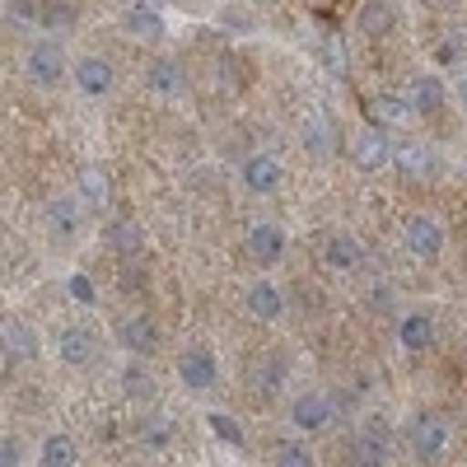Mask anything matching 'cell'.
<instances>
[{
  "mask_svg": "<svg viewBox=\"0 0 467 467\" xmlns=\"http://www.w3.org/2000/svg\"><path fill=\"white\" fill-rule=\"evenodd\" d=\"M398 346L407 350V356H420V350L435 346V318L425 314V308H411V314L398 323Z\"/></svg>",
  "mask_w": 467,
  "mask_h": 467,
  "instance_id": "16",
  "label": "cell"
},
{
  "mask_svg": "<svg viewBox=\"0 0 467 467\" xmlns=\"http://www.w3.org/2000/svg\"><path fill=\"white\" fill-rule=\"evenodd\" d=\"M122 28L131 37H145V43H160V37H164V15L154 10V5H131L127 19H122Z\"/></svg>",
  "mask_w": 467,
  "mask_h": 467,
  "instance_id": "20",
  "label": "cell"
},
{
  "mask_svg": "<svg viewBox=\"0 0 467 467\" xmlns=\"http://www.w3.org/2000/svg\"><path fill=\"white\" fill-rule=\"evenodd\" d=\"M108 248L112 253H136L140 248V229L136 224H108Z\"/></svg>",
  "mask_w": 467,
  "mask_h": 467,
  "instance_id": "30",
  "label": "cell"
},
{
  "mask_svg": "<svg viewBox=\"0 0 467 467\" xmlns=\"http://www.w3.org/2000/svg\"><path fill=\"white\" fill-rule=\"evenodd\" d=\"M122 383H127V393H131V398H150V393H154L145 369H127V374H122Z\"/></svg>",
  "mask_w": 467,
  "mask_h": 467,
  "instance_id": "32",
  "label": "cell"
},
{
  "mask_svg": "<svg viewBox=\"0 0 467 467\" xmlns=\"http://www.w3.org/2000/svg\"><path fill=\"white\" fill-rule=\"evenodd\" d=\"M304 145L314 150V154H327V127H323V117H314V122L304 127Z\"/></svg>",
  "mask_w": 467,
  "mask_h": 467,
  "instance_id": "31",
  "label": "cell"
},
{
  "mask_svg": "<svg viewBox=\"0 0 467 467\" xmlns=\"http://www.w3.org/2000/svg\"><path fill=\"white\" fill-rule=\"evenodd\" d=\"M350 160H356L360 173H379L383 164H393V145H388L383 131H360L356 145H350Z\"/></svg>",
  "mask_w": 467,
  "mask_h": 467,
  "instance_id": "15",
  "label": "cell"
},
{
  "mask_svg": "<svg viewBox=\"0 0 467 467\" xmlns=\"http://www.w3.org/2000/svg\"><path fill=\"white\" fill-rule=\"evenodd\" d=\"M43 24H70V5H47Z\"/></svg>",
  "mask_w": 467,
  "mask_h": 467,
  "instance_id": "34",
  "label": "cell"
},
{
  "mask_svg": "<svg viewBox=\"0 0 467 467\" xmlns=\"http://www.w3.org/2000/svg\"><path fill=\"white\" fill-rule=\"evenodd\" d=\"M332 420H337V402L327 393H318V388H308V393H299L290 402V425H295V435H304V440L332 431Z\"/></svg>",
  "mask_w": 467,
  "mask_h": 467,
  "instance_id": "1",
  "label": "cell"
},
{
  "mask_svg": "<svg viewBox=\"0 0 467 467\" xmlns=\"http://www.w3.org/2000/svg\"><path fill=\"white\" fill-rule=\"evenodd\" d=\"M244 308H248V318H257V323H281V314H285V295H281V285L276 281H253L248 290H244Z\"/></svg>",
  "mask_w": 467,
  "mask_h": 467,
  "instance_id": "10",
  "label": "cell"
},
{
  "mask_svg": "<svg viewBox=\"0 0 467 467\" xmlns=\"http://www.w3.org/2000/svg\"><path fill=\"white\" fill-rule=\"evenodd\" d=\"M323 262H327V271H337V276L360 271L365 266V244L356 239V234H332V239L323 244Z\"/></svg>",
  "mask_w": 467,
  "mask_h": 467,
  "instance_id": "14",
  "label": "cell"
},
{
  "mask_svg": "<svg viewBox=\"0 0 467 467\" xmlns=\"http://www.w3.org/2000/svg\"><path fill=\"white\" fill-rule=\"evenodd\" d=\"M178 383L187 388V393H211V388L220 383V360L211 346H187L178 356Z\"/></svg>",
  "mask_w": 467,
  "mask_h": 467,
  "instance_id": "2",
  "label": "cell"
},
{
  "mask_svg": "<svg viewBox=\"0 0 467 467\" xmlns=\"http://www.w3.org/2000/svg\"><path fill=\"white\" fill-rule=\"evenodd\" d=\"M356 24H360L365 37H388V33L398 28V5H393V0H365Z\"/></svg>",
  "mask_w": 467,
  "mask_h": 467,
  "instance_id": "17",
  "label": "cell"
},
{
  "mask_svg": "<svg viewBox=\"0 0 467 467\" xmlns=\"http://www.w3.org/2000/svg\"><path fill=\"white\" fill-rule=\"evenodd\" d=\"M37 458H43L47 467H75V462H80V449H75L70 435H47L43 449H37Z\"/></svg>",
  "mask_w": 467,
  "mask_h": 467,
  "instance_id": "23",
  "label": "cell"
},
{
  "mask_svg": "<svg viewBox=\"0 0 467 467\" xmlns=\"http://www.w3.org/2000/svg\"><path fill=\"white\" fill-rule=\"evenodd\" d=\"M80 202H85L89 211H103V206H108V178H103L99 169H89V173L80 178Z\"/></svg>",
  "mask_w": 467,
  "mask_h": 467,
  "instance_id": "27",
  "label": "cell"
},
{
  "mask_svg": "<svg viewBox=\"0 0 467 467\" xmlns=\"http://www.w3.org/2000/svg\"><path fill=\"white\" fill-rule=\"evenodd\" d=\"M117 346H122V350H131L136 360H150V356H160L164 332H160V323H154V318H145V314H131V318H122V323H117Z\"/></svg>",
  "mask_w": 467,
  "mask_h": 467,
  "instance_id": "4",
  "label": "cell"
},
{
  "mask_svg": "<svg viewBox=\"0 0 467 467\" xmlns=\"http://www.w3.org/2000/svg\"><path fill=\"white\" fill-rule=\"evenodd\" d=\"M416 108H411V99H402V94H379L374 99V117L383 127H407V117H411Z\"/></svg>",
  "mask_w": 467,
  "mask_h": 467,
  "instance_id": "24",
  "label": "cell"
},
{
  "mask_svg": "<svg viewBox=\"0 0 467 467\" xmlns=\"http://www.w3.org/2000/svg\"><path fill=\"white\" fill-rule=\"evenodd\" d=\"M154 5H169V0H154Z\"/></svg>",
  "mask_w": 467,
  "mask_h": 467,
  "instance_id": "36",
  "label": "cell"
},
{
  "mask_svg": "<svg viewBox=\"0 0 467 467\" xmlns=\"http://www.w3.org/2000/svg\"><path fill=\"white\" fill-rule=\"evenodd\" d=\"M66 295H70L75 304H85V308L99 304V285L89 281V271H70V276H66Z\"/></svg>",
  "mask_w": 467,
  "mask_h": 467,
  "instance_id": "28",
  "label": "cell"
},
{
  "mask_svg": "<svg viewBox=\"0 0 467 467\" xmlns=\"http://www.w3.org/2000/svg\"><path fill=\"white\" fill-rule=\"evenodd\" d=\"M407 440H411V453L420 462H444V453H449V425L440 416H416Z\"/></svg>",
  "mask_w": 467,
  "mask_h": 467,
  "instance_id": "6",
  "label": "cell"
},
{
  "mask_svg": "<svg viewBox=\"0 0 467 467\" xmlns=\"http://www.w3.org/2000/svg\"><path fill=\"white\" fill-rule=\"evenodd\" d=\"M458 99H462V108H467V75H462V80H458Z\"/></svg>",
  "mask_w": 467,
  "mask_h": 467,
  "instance_id": "35",
  "label": "cell"
},
{
  "mask_svg": "<svg viewBox=\"0 0 467 467\" xmlns=\"http://www.w3.org/2000/svg\"><path fill=\"white\" fill-rule=\"evenodd\" d=\"M140 444L150 449V453H160V449H169L173 444V420L160 411V416H145L140 420Z\"/></svg>",
  "mask_w": 467,
  "mask_h": 467,
  "instance_id": "25",
  "label": "cell"
},
{
  "mask_svg": "<svg viewBox=\"0 0 467 467\" xmlns=\"http://www.w3.org/2000/svg\"><path fill=\"white\" fill-rule=\"evenodd\" d=\"M57 356H61V365H70V369H85V365H94V356H99V337H94L89 327H61Z\"/></svg>",
  "mask_w": 467,
  "mask_h": 467,
  "instance_id": "13",
  "label": "cell"
},
{
  "mask_svg": "<svg viewBox=\"0 0 467 467\" xmlns=\"http://www.w3.org/2000/svg\"><path fill=\"white\" fill-rule=\"evenodd\" d=\"M0 462H5V467H19L24 462V444L15 435H5V444H0Z\"/></svg>",
  "mask_w": 467,
  "mask_h": 467,
  "instance_id": "33",
  "label": "cell"
},
{
  "mask_svg": "<svg viewBox=\"0 0 467 467\" xmlns=\"http://www.w3.org/2000/svg\"><path fill=\"white\" fill-rule=\"evenodd\" d=\"M187 85V70L173 61V57H154L150 70H145V89L150 94H178Z\"/></svg>",
  "mask_w": 467,
  "mask_h": 467,
  "instance_id": "18",
  "label": "cell"
},
{
  "mask_svg": "<svg viewBox=\"0 0 467 467\" xmlns=\"http://www.w3.org/2000/svg\"><path fill=\"white\" fill-rule=\"evenodd\" d=\"M70 75H75V89H80L85 99H103V94L117 85V70H112V61H103V57H80Z\"/></svg>",
  "mask_w": 467,
  "mask_h": 467,
  "instance_id": "11",
  "label": "cell"
},
{
  "mask_svg": "<svg viewBox=\"0 0 467 467\" xmlns=\"http://www.w3.org/2000/svg\"><path fill=\"white\" fill-rule=\"evenodd\" d=\"M431 160H435V154H431V150H416V145L398 154V164H402V173H407V178H416V173L431 178V173H435V164H431Z\"/></svg>",
  "mask_w": 467,
  "mask_h": 467,
  "instance_id": "29",
  "label": "cell"
},
{
  "mask_svg": "<svg viewBox=\"0 0 467 467\" xmlns=\"http://www.w3.org/2000/svg\"><path fill=\"white\" fill-rule=\"evenodd\" d=\"M24 70H28V80L33 85H43V89H52V85H61L66 80V47L57 43V37H43V43H33L28 47V57H24Z\"/></svg>",
  "mask_w": 467,
  "mask_h": 467,
  "instance_id": "3",
  "label": "cell"
},
{
  "mask_svg": "<svg viewBox=\"0 0 467 467\" xmlns=\"http://www.w3.org/2000/svg\"><path fill=\"white\" fill-rule=\"evenodd\" d=\"M402 244H407L411 257L435 262V257L444 253V224H440L435 215H411V220L402 224Z\"/></svg>",
  "mask_w": 467,
  "mask_h": 467,
  "instance_id": "5",
  "label": "cell"
},
{
  "mask_svg": "<svg viewBox=\"0 0 467 467\" xmlns=\"http://www.w3.org/2000/svg\"><path fill=\"white\" fill-rule=\"evenodd\" d=\"M281 178H285V169L271 150H253L244 160V187L253 192V197H271V192L281 187Z\"/></svg>",
  "mask_w": 467,
  "mask_h": 467,
  "instance_id": "8",
  "label": "cell"
},
{
  "mask_svg": "<svg viewBox=\"0 0 467 467\" xmlns=\"http://www.w3.org/2000/svg\"><path fill=\"white\" fill-rule=\"evenodd\" d=\"M206 425H211V435H215V440H220L224 449H239V453L248 449V435H244V425L234 420L229 411H211V416H206Z\"/></svg>",
  "mask_w": 467,
  "mask_h": 467,
  "instance_id": "22",
  "label": "cell"
},
{
  "mask_svg": "<svg viewBox=\"0 0 467 467\" xmlns=\"http://www.w3.org/2000/svg\"><path fill=\"white\" fill-rule=\"evenodd\" d=\"M271 462H276V467H308L314 453H308L304 440H281V444H271Z\"/></svg>",
  "mask_w": 467,
  "mask_h": 467,
  "instance_id": "26",
  "label": "cell"
},
{
  "mask_svg": "<svg viewBox=\"0 0 467 467\" xmlns=\"http://www.w3.org/2000/svg\"><path fill=\"white\" fill-rule=\"evenodd\" d=\"M407 99H411V108H416L420 117H431V112H440V108H444L449 89H444L440 75H416L411 89H407Z\"/></svg>",
  "mask_w": 467,
  "mask_h": 467,
  "instance_id": "19",
  "label": "cell"
},
{
  "mask_svg": "<svg viewBox=\"0 0 467 467\" xmlns=\"http://www.w3.org/2000/svg\"><path fill=\"white\" fill-rule=\"evenodd\" d=\"M285 248H290V239H285V229H281L276 220H262V224L248 229V253H253L262 266H276V262L285 257Z\"/></svg>",
  "mask_w": 467,
  "mask_h": 467,
  "instance_id": "12",
  "label": "cell"
},
{
  "mask_svg": "<svg viewBox=\"0 0 467 467\" xmlns=\"http://www.w3.org/2000/svg\"><path fill=\"white\" fill-rule=\"evenodd\" d=\"M356 453H360V462H393V431H388L383 416H365L360 420Z\"/></svg>",
  "mask_w": 467,
  "mask_h": 467,
  "instance_id": "9",
  "label": "cell"
},
{
  "mask_svg": "<svg viewBox=\"0 0 467 467\" xmlns=\"http://www.w3.org/2000/svg\"><path fill=\"white\" fill-rule=\"evenodd\" d=\"M33 356H37V337L19 318H10L5 323V369H15L19 360H33Z\"/></svg>",
  "mask_w": 467,
  "mask_h": 467,
  "instance_id": "21",
  "label": "cell"
},
{
  "mask_svg": "<svg viewBox=\"0 0 467 467\" xmlns=\"http://www.w3.org/2000/svg\"><path fill=\"white\" fill-rule=\"evenodd\" d=\"M85 202L80 197H52L47 206H43V224H47V234L52 239H61V244H70L75 234H80V224H85Z\"/></svg>",
  "mask_w": 467,
  "mask_h": 467,
  "instance_id": "7",
  "label": "cell"
}]
</instances>
